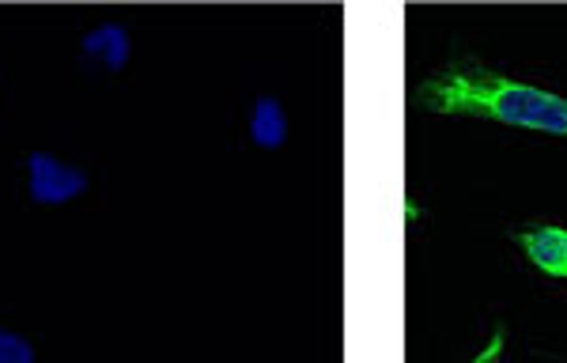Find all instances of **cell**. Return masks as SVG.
Masks as SVG:
<instances>
[{
	"label": "cell",
	"mask_w": 567,
	"mask_h": 363,
	"mask_svg": "<svg viewBox=\"0 0 567 363\" xmlns=\"http://www.w3.org/2000/svg\"><path fill=\"white\" fill-rule=\"evenodd\" d=\"M416 95L424 111L443 117H477V122H499L515 125V129L567 136L564 95L523 84V80L470 58H454L446 65H439L432 76L420 80Z\"/></svg>",
	"instance_id": "obj_1"
},
{
	"label": "cell",
	"mask_w": 567,
	"mask_h": 363,
	"mask_svg": "<svg viewBox=\"0 0 567 363\" xmlns=\"http://www.w3.org/2000/svg\"><path fill=\"white\" fill-rule=\"evenodd\" d=\"M503 349H507V338H503V330H496L492 333V341L484 344L470 363H503Z\"/></svg>",
	"instance_id": "obj_7"
},
{
	"label": "cell",
	"mask_w": 567,
	"mask_h": 363,
	"mask_svg": "<svg viewBox=\"0 0 567 363\" xmlns=\"http://www.w3.org/2000/svg\"><path fill=\"white\" fill-rule=\"evenodd\" d=\"M23 175H27V197L39 208L72 205L91 189L87 170L80 163L53 156V152H31L23 159Z\"/></svg>",
	"instance_id": "obj_2"
},
{
	"label": "cell",
	"mask_w": 567,
	"mask_h": 363,
	"mask_svg": "<svg viewBox=\"0 0 567 363\" xmlns=\"http://www.w3.org/2000/svg\"><path fill=\"white\" fill-rule=\"evenodd\" d=\"M0 363H39V349L31 344V338L0 325Z\"/></svg>",
	"instance_id": "obj_6"
},
{
	"label": "cell",
	"mask_w": 567,
	"mask_h": 363,
	"mask_svg": "<svg viewBox=\"0 0 567 363\" xmlns=\"http://www.w3.org/2000/svg\"><path fill=\"white\" fill-rule=\"evenodd\" d=\"M515 242L526 250V258L534 261L545 277L567 280V227L529 224V227H518Z\"/></svg>",
	"instance_id": "obj_4"
},
{
	"label": "cell",
	"mask_w": 567,
	"mask_h": 363,
	"mask_svg": "<svg viewBox=\"0 0 567 363\" xmlns=\"http://www.w3.org/2000/svg\"><path fill=\"white\" fill-rule=\"evenodd\" d=\"M246 133H250L254 148H261V152H280L284 144H288V133H291L288 129V111H284V103L277 95H258Z\"/></svg>",
	"instance_id": "obj_5"
},
{
	"label": "cell",
	"mask_w": 567,
	"mask_h": 363,
	"mask_svg": "<svg viewBox=\"0 0 567 363\" xmlns=\"http://www.w3.org/2000/svg\"><path fill=\"white\" fill-rule=\"evenodd\" d=\"M80 58L103 72H125L133 61V34L125 23L103 20L80 39Z\"/></svg>",
	"instance_id": "obj_3"
}]
</instances>
